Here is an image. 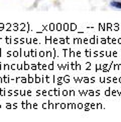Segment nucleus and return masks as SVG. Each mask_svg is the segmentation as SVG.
Instances as JSON below:
<instances>
[{"mask_svg": "<svg viewBox=\"0 0 121 122\" xmlns=\"http://www.w3.org/2000/svg\"><path fill=\"white\" fill-rule=\"evenodd\" d=\"M110 5H111L112 7L121 9V2H118V1H112V2L110 3Z\"/></svg>", "mask_w": 121, "mask_h": 122, "instance_id": "1", "label": "nucleus"}]
</instances>
